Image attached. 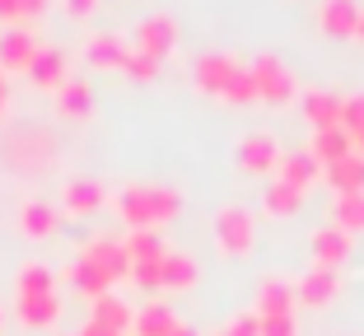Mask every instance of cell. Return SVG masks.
Wrapping results in <instances>:
<instances>
[{
    "label": "cell",
    "instance_id": "cell-31",
    "mask_svg": "<svg viewBox=\"0 0 364 336\" xmlns=\"http://www.w3.org/2000/svg\"><path fill=\"white\" fill-rule=\"evenodd\" d=\"M168 252V248H164ZM131 281L140 285L145 294H154V290H164V257H150V261H131Z\"/></svg>",
    "mask_w": 364,
    "mask_h": 336
},
{
    "label": "cell",
    "instance_id": "cell-27",
    "mask_svg": "<svg viewBox=\"0 0 364 336\" xmlns=\"http://www.w3.org/2000/svg\"><path fill=\"white\" fill-rule=\"evenodd\" d=\"M299 206H304V192L289 187V183H280V178L262 192V210H267V215H294Z\"/></svg>",
    "mask_w": 364,
    "mask_h": 336
},
{
    "label": "cell",
    "instance_id": "cell-5",
    "mask_svg": "<svg viewBox=\"0 0 364 336\" xmlns=\"http://www.w3.org/2000/svg\"><path fill=\"white\" fill-rule=\"evenodd\" d=\"M247 65H252L257 98H267V103H289V98H294V70H289L276 52H257Z\"/></svg>",
    "mask_w": 364,
    "mask_h": 336
},
{
    "label": "cell",
    "instance_id": "cell-35",
    "mask_svg": "<svg viewBox=\"0 0 364 336\" xmlns=\"http://www.w3.org/2000/svg\"><path fill=\"white\" fill-rule=\"evenodd\" d=\"M225 336H262V323H257V313H252V308L234 313V318H229V327H225Z\"/></svg>",
    "mask_w": 364,
    "mask_h": 336
},
{
    "label": "cell",
    "instance_id": "cell-36",
    "mask_svg": "<svg viewBox=\"0 0 364 336\" xmlns=\"http://www.w3.org/2000/svg\"><path fill=\"white\" fill-rule=\"evenodd\" d=\"M262 323V336H299V318L285 313V318H257Z\"/></svg>",
    "mask_w": 364,
    "mask_h": 336
},
{
    "label": "cell",
    "instance_id": "cell-42",
    "mask_svg": "<svg viewBox=\"0 0 364 336\" xmlns=\"http://www.w3.org/2000/svg\"><path fill=\"white\" fill-rule=\"evenodd\" d=\"M355 43H364V10H360V23H355Z\"/></svg>",
    "mask_w": 364,
    "mask_h": 336
},
{
    "label": "cell",
    "instance_id": "cell-17",
    "mask_svg": "<svg viewBox=\"0 0 364 336\" xmlns=\"http://www.w3.org/2000/svg\"><path fill=\"white\" fill-rule=\"evenodd\" d=\"M14 313H19V323L28 327V332H47V327H56V318H61V299H56V294H19Z\"/></svg>",
    "mask_w": 364,
    "mask_h": 336
},
{
    "label": "cell",
    "instance_id": "cell-32",
    "mask_svg": "<svg viewBox=\"0 0 364 336\" xmlns=\"http://www.w3.org/2000/svg\"><path fill=\"white\" fill-rule=\"evenodd\" d=\"M47 10V0H0V19L5 23H28Z\"/></svg>",
    "mask_w": 364,
    "mask_h": 336
},
{
    "label": "cell",
    "instance_id": "cell-3",
    "mask_svg": "<svg viewBox=\"0 0 364 336\" xmlns=\"http://www.w3.org/2000/svg\"><path fill=\"white\" fill-rule=\"evenodd\" d=\"M210 224H215V243H220V252H229V257H247L252 243H257V220H252L247 206H220Z\"/></svg>",
    "mask_w": 364,
    "mask_h": 336
},
{
    "label": "cell",
    "instance_id": "cell-16",
    "mask_svg": "<svg viewBox=\"0 0 364 336\" xmlns=\"http://www.w3.org/2000/svg\"><path fill=\"white\" fill-rule=\"evenodd\" d=\"M196 281H201V261L192 252H182V248L164 252V290L187 294V290H196Z\"/></svg>",
    "mask_w": 364,
    "mask_h": 336
},
{
    "label": "cell",
    "instance_id": "cell-40",
    "mask_svg": "<svg viewBox=\"0 0 364 336\" xmlns=\"http://www.w3.org/2000/svg\"><path fill=\"white\" fill-rule=\"evenodd\" d=\"M350 141H355V154H364V126H360V131H355Z\"/></svg>",
    "mask_w": 364,
    "mask_h": 336
},
{
    "label": "cell",
    "instance_id": "cell-25",
    "mask_svg": "<svg viewBox=\"0 0 364 336\" xmlns=\"http://www.w3.org/2000/svg\"><path fill=\"white\" fill-rule=\"evenodd\" d=\"M65 276H70V285H75L80 294H89V299H98V294L112 290V276H107L103 266H94L89 257H75L70 266H65Z\"/></svg>",
    "mask_w": 364,
    "mask_h": 336
},
{
    "label": "cell",
    "instance_id": "cell-6",
    "mask_svg": "<svg viewBox=\"0 0 364 336\" xmlns=\"http://www.w3.org/2000/svg\"><path fill=\"white\" fill-rule=\"evenodd\" d=\"M38 38H33V28L28 23H5L0 28V70L5 75H23L33 65V56H38Z\"/></svg>",
    "mask_w": 364,
    "mask_h": 336
},
{
    "label": "cell",
    "instance_id": "cell-14",
    "mask_svg": "<svg viewBox=\"0 0 364 336\" xmlns=\"http://www.w3.org/2000/svg\"><path fill=\"white\" fill-rule=\"evenodd\" d=\"M23 75L33 80V89H61L65 80H70V70H65V52H61V47H47V43H43Z\"/></svg>",
    "mask_w": 364,
    "mask_h": 336
},
{
    "label": "cell",
    "instance_id": "cell-20",
    "mask_svg": "<svg viewBox=\"0 0 364 336\" xmlns=\"http://www.w3.org/2000/svg\"><path fill=\"white\" fill-rule=\"evenodd\" d=\"M276 173H280V183H289V187H299V192H309V187L322 178V163L313 159L309 150H285V154H280V163H276Z\"/></svg>",
    "mask_w": 364,
    "mask_h": 336
},
{
    "label": "cell",
    "instance_id": "cell-22",
    "mask_svg": "<svg viewBox=\"0 0 364 336\" xmlns=\"http://www.w3.org/2000/svg\"><path fill=\"white\" fill-rule=\"evenodd\" d=\"M56 108H61V117H75V121L94 117V89H89V80H80V75L65 80L56 89Z\"/></svg>",
    "mask_w": 364,
    "mask_h": 336
},
{
    "label": "cell",
    "instance_id": "cell-4",
    "mask_svg": "<svg viewBox=\"0 0 364 336\" xmlns=\"http://www.w3.org/2000/svg\"><path fill=\"white\" fill-rule=\"evenodd\" d=\"M131 47H136L140 56H150V61H164V56L178 47V19L164 10L145 14V19L131 28Z\"/></svg>",
    "mask_w": 364,
    "mask_h": 336
},
{
    "label": "cell",
    "instance_id": "cell-38",
    "mask_svg": "<svg viewBox=\"0 0 364 336\" xmlns=\"http://www.w3.org/2000/svg\"><path fill=\"white\" fill-rule=\"evenodd\" d=\"M75 336H122V332H112V327H98V323H85Z\"/></svg>",
    "mask_w": 364,
    "mask_h": 336
},
{
    "label": "cell",
    "instance_id": "cell-12",
    "mask_svg": "<svg viewBox=\"0 0 364 336\" xmlns=\"http://www.w3.org/2000/svg\"><path fill=\"white\" fill-rule=\"evenodd\" d=\"M80 257H89L94 266H103V271L112 276V285H117L122 276H131V257H127V248H122V239L98 234V239H89L85 248H80Z\"/></svg>",
    "mask_w": 364,
    "mask_h": 336
},
{
    "label": "cell",
    "instance_id": "cell-2",
    "mask_svg": "<svg viewBox=\"0 0 364 336\" xmlns=\"http://www.w3.org/2000/svg\"><path fill=\"white\" fill-rule=\"evenodd\" d=\"M112 206H117V215L131 229H159L182 210V192L164 183H127L112 196Z\"/></svg>",
    "mask_w": 364,
    "mask_h": 336
},
{
    "label": "cell",
    "instance_id": "cell-1",
    "mask_svg": "<svg viewBox=\"0 0 364 336\" xmlns=\"http://www.w3.org/2000/svg\"><path fill=\"white\" fill-rule=\"evenodd\" d=\"M192 80L201 94L225 98V103H257V85H252V65L238 61L234 52H201L192 61Z\"/></svg>",
    "mask_w": 364,
    "mask_h": 336
},
{
    "label": "cell",
    "instance_id": "cell-10",
    "mask_svg": "<svg viewBox=\"0 0 364 336\" xmlns=\"http://www.w3.org/2000/svg\"><path fill=\"white\" fill-rule=\"evenodd\" d=\"M294 304H299L294 281H285V276H267V281L257 285V304H252V313H257V318H285V313H294Z\"/></svg>",
    "mask_w": 364,
    "mask_h": 336
},
{
    "label": "cell",
    "instance_id": "cell-44",
    "mask_svg": "<svg viewBox=\"0 0 364 336\" xmlns=\"http://www.w3.org/2000/svg\"><path fill=\"white\" fill-rule=\"evenodd\" d=\"M210 336H225V332H210Z\"/></svg>",
    "mask_w": 364,
    "mask_h": 336
},
{
    "label": "cell",
    "instance_id": "cell-7",
    "mask_svg": "<svg viewBox=\"0 0 364 336\" xmlns=\"http://www.w3.org/2000/svg\"><path fill=\"white\" fill-rule=\"evenodd\" d=\"M280 141L276 136H271V131H247L243 141H238V168H243V173H271V168H276L280 163Z\"/></svg>",
    "mask_w": 364,
    "mask_h": 336
},
{
    "label": "cell",
    "instance_id": "cell-33",
    "mask_svg": "<svg viewBox=\"0 0 364 336\" xmlns=\"http://www.w3.org/2000/svg\"><path fill=\"white\" fill-rule=\"evenodd\" d=\"M122 70H127L136 85H150V80L159 75V61H150V56H140L136 47H131V56H127V65H122Z\"/></svg>",
    "mask_w": 364,
    "mask_h": 336
},
{
    "label": "cell",
    "instance_id": "cell-8",
    "mask_svg": "<svg viewBox=\"0 0 364 336\" xmlns=\"http://www.w3.org/2000/svg\"><path fill=\"white\" fill-rule=\"evenodd\" d=\"M131 56V38L127 33H89L85 38V61L94 65V70H122Z\"/></svg>",
    "mask_w": 364,
    "mask_h": 336
},
{
    "label": "cell",
    "instance_id": "cell-30",
    "mask_svg": "<svg viewBox=\"0 0 364 336\" xmlns=\"http://www.w3.org/2000/svg\"><path fill=\"white\" fill-rule=\"evenodd\" d=\"M131 261H150V257H164V243H159V229H127L122 239Z\"/></svg>",
    "mask_w": 364,
    "mask_h": 336
},
{
    "label": "cell",
    "instance_id": "cell-24",
    "mask_svg": "<svg viewBox=\"0 0 364 336\" xmlns=\"http://www.w3.org/2000/svg\"><path fill=\"white\" fill-rule=\"evenodd\" d=\"M56 224H61V210L47 206V201H23L19 206V234H28V239H52Z\"/></svg>",
    "mask_w": 364,
    "mask_h": 336
},
{
    "label": "cell",
    "instance_id": "cell-29",
    "mask_svg": "<svg viewBox=\"0 0 364 336\" xmlns=\"http://www.w3.org/2000/svg\"><path fill=\"white\" fill-rule=\"evenodd\" d=\"M14 290H19V294H56L52 266H43V261H23L19 276H14Z\"/></svg>",
    "mask_w": 364,
    "mask_h": 336
},
{
    "label": "cell",
    "instance_id": "cell-11",
    "mask_svg": "<svg viewBox=\"0 0 364 336\" xmlns=\"http://www.w3.org/2000/svg\"><path fill=\"white\" fill-rule=\"evenodd\" d=\"M309 252H313V266H341L350 257V234L336 224H318L309 234Z\"/></svg>",
    "mask_w": 364,
    "mask_h": 336
},
{
    "label": "cell",
    "instance_id": "cell-23",
    "mask_svg": "<svg viewBox=\"0 0 364 336\" xmlns=\"http://www.w3.org/2000/svg\"><path fill=\"white\" fill-rule=\"evenodd\" d=\"M304 150H309L313 159L327 168V163H336V159H346V154H355V141H350V131L332 126V131H313V141L304 145Z\"/></svg>",
    "mask_w": 364,
    "mask_h": 336
},
{
    "label": "cell",
    "instance_id": "cell-26",
    "mask_svg": "<svg viewBox=\"0 0 364 336\" xmlns=\"http://www.w3.org/2000/svg\"><path fill=\"white\" fill-rule=\"evenodd\" d=\"M332 224L346 229V234H364V192L332 196Z\"/></svg>",
    "mask_w": 364,
    "mask_h": 336
},
{
    "label": "cell",
    "instance_id": "cell-39",
    "mask_svg": "<svg viewBox=\"0 0 364 336\" xmlns=\"http://www.w3.org/2000/svg\"><path fill=\"white\" fill-rule=\"evenodd\" d=\"M10 108V75H5V70H0V112Z\"/></svg>",
    "mask_w": 364,
    "mask_h": 336
},
{
    "label": "cell",
    "instance_id": "cell-21",
    "mask_svg": "<svg viewBox=\"0 0 364 336\" xmlns=\"http://www.w3.org/2000/svg\"><path fill=\"white\" fill-rule=\"evenodd\" d=\"M322 183L332 187V196L341 192H364V154H346V159L322 168Z\"/></svg>",
    "mask_w": 364,
    "mask_h": 336
},
{
    "label": "cell",
    "instance_id": "cell-28",
    "mask_svg": "<svg viewBox=\"0 0 364 336\" xmlns=\"http://www.w3.org/2000/svg\"><path fill=\"white\" fill-rule=\"evenodd\" d=\"M173 327H178L173 308H164V304H145V308L136 313V323H131V332H136V336H168Z\"/></svg>",
    "mask_w": 364,
    "mask_h": 336
},
{
    "label": "cell",
    "instance_id": "cell-37",
    "mask_svg": "<svg viewBox=\"0 0 364 336\" xmlns=\"http://www.w3.org/2000/svg\"><path fill=\"white\" fill-rule=\"evenodd\" d=\"M98 5H103V0H61V10L70 14V19H89Z\"/></svg>",
    "mask_w": 364,
    "mask_h": 336
},
{
    "label": "cell",
    "instance_id": "cell-15",
    "mask_svg": "<svg viewBox=\"0 0 364 336\" xmlns=\"http://www.w3.org/2000/svg\"><path fill=\"white\" fill-rule=\"evenodd\" d=\"M304 117H309L313 131H332L341 126V94H332V89H304Z\"/></svg>",
    "mask_w": 364,
    "mask_h": 336
},
{
    "label": "cell",
    "instance_id": "cell-9",
    "mask_svg": "<svg viewBox=\"0 0 364 336\" xmlns=\"http://www.w3.org/2000/svg\"><path fill=\"white\" fill-rule=\"evenodd\" d=\"M294 294H299V304L322 308L341 294V276H336V266H309V271L299 276V285H294Z\"/></svg>",
    "mask_w": 364,
    "mask_h": 336
},
{
    "label": "cell",
    "instance_id": "cell-43",
    "mask_svg": "<svg viewBox=\"0 0 364 336\" xmlns=\"http://www.w3.org/2000/svg\"><path fill=\"white\" fill-rule=\"evenodd\" d=\"M0 327H5V308H0Z\"/></svg>",
    "mask_w": 364,
    "mask_h": 336
},
{
    "label": "cell",
    "instance_id": "cell-13",
    "mask_svg": "<svg viewBox=\"0 0 364 336\" xmlns=\"http://www.w3.org/2000/svg\"><path fill=\"white\" fill-rule=\"evenodd\" d=\"M360 23V0H318V28L327 38H355Z\"/></svg>",
    "mask_w": 364,
    "mask_h": 336
},
{
    "label": "cell",
    "instance_id": "cell-41",
    "mask_svg": "<svg viewBox=\"0 0 364 336\" xmlns=\"http://www.w3.org/2000/svg\"><path fill=\"white\" fill-rule=\"evenodd\" d=\"M168 336H196V332H192V327H187V323H178V327H173Z\"/></svg>",
    "mask_w": 364,
    "mask_h": 336
},
{
    "label": "cell",
    "instance_id": "cell-34",
    "mask_svg": "<svg viewBox=\"0 0 364 336\" xmlns=\"http://www.w3.org/2000/svg\"><path fill=\"white\" fill-rule=\"evenodd\" d=\"M364 126V94H346L341 98V131H360Z\"/></svg>",
    "mask_w": 364,
    "mask_h": 336
},
{
    "label": "cell",
    "instance_id": "cell-18",
    "mask_svg": "<svg viewBox=\"0 0 364 336\" xmlns=\"http://www.w3.org/2000/svg\"><path fill=\"white\" fill-rule=\"evenodd\" d=\"M103 201H107V187L94 183V178H70V183L61 187V206L70 210V215H94Z\"/></svg>",
    "mask_w": 364,
    "mask_h": 336
},
{
    "label": "cell",
    "instance_id": "cell-19",
    "mask_svg": "<svg viewBox=\"0 0 364 336\" xmlns=\"http://www.w3.org/2000/svg\"><path fill=\"white\" fill-rule=\"evenodd\" d=\"M89 323H98V327H112V332H122L127 336L131 332V323H136V313H131V304L122 299V294H98V299H89Z\"/></svg>",
    "mask_w": 364,
    "mask_h": 336
}]
</instances>
